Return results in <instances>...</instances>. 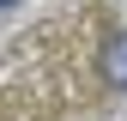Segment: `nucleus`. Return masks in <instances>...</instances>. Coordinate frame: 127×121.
Here are the masks:
<instances>
[{"instance_id": "nucleus-1", "label": "nucleus", "mask_w": 127, "mask_h": 121, "mask_svg": "<svg viewBox=\"0 0 127 121\" xmlns=\"http://www.w3.org/2000/svg\"><path fill=\"white\" fill-rule=\"evenodd\" d=\"M103 73H109L115 85H127V36H121V42H109V49H103Z\"/></svg>"}, {"instance_id": "nucleus-2", "label": "nucleus", "mask_w": 127, "mask_h": 121, "mask_svg": "<svg viewBox=\"0 0 127 121\" xmlns=\"http://www.w3.org/2000/svg\"><path fill=\"white\" fill-rule=\"evenodd\" d=\"M0 6H12V0H0Z\"/></svg>"}]
</instances>
